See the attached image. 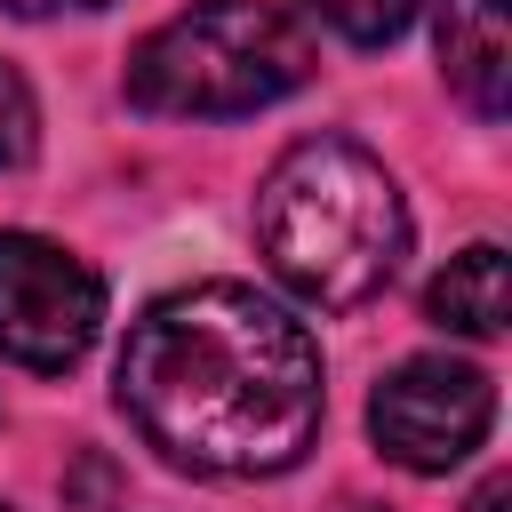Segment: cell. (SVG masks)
Wrapping results in <instances>:
<instances>
[{"mask_svg":"<svg viewBox=\"0 0 512 512\" xmlns=\"http://www.w3.org/2000/svg\"><path fill=\"white\" fill-rule=\"evenodd\" d=\"M120 408L184 472H288L320 432V344L272 296L200 280L144 304L128 328Z\"/></svg>","mask_w":512,"mask_h":512,"instance_id":"obj_1","label":"cell"},{"mask_svg":"<svg viewBox=\"0 0 512 512\" xmlns=\"http://www.w3.org/2000/svg\"><path fill=\"white\" fill-rule=\"evenodd\" d=\"M264 264L320 312L368 304L408 256V208L376 152L344 136H304L272 160L256 192Z\"/></svg>","mask_w":512,"mask_h":512,"instance_id":"obj_2","label":"cell"},{"mask_svg":"<svg viewBox=\"0 0 512 512\" xmlns=\"http://www.w3.org/2000/svg\"><path fill=\"white\" fill-rule=\"evenodd\" d=\"M312 80V32L272 0H200L136 40L128 104L160 120H232L264 112Z\"/></svg>","mask_w":512,"mask_h":512,"instance_id":"obj_3","label":"cell"},{"mask_svg":"<svg viewBox=\"0 0 512 512\" xmlns=\"http://www.w3.org/2000/svg\"><path fill=\"white\" fill-rule=\"evenodd\" d=\"M104 328V280L32 232H0V352L16 368H72Z\"/></svg>","mask_w":512,"mask_h":512,"instance_id":"obj_4","label":"cell"},{"mask_svg":"<svg viewBox=\"0 0 512 512\" xmlns=\"http://www.w3.org/2000/svg\"><path fill=\"white\" fill-rule=\"evenodd\" d=\"M368 424H376V448H384L392 464H408V472H448V464H464V456L488 440V424H496V384H488L472 360L424 352V360H400V368L376 384Z\"/></svg>","mask_w":512,"mask_h":512,"instance_id":"obj_5","label":"cell"},{"mask_svg":"<svg viewBox=\"0 0 512 512\" xmlns=\"http://www.w3.org/2000/svg\"><path fill=\"white\" fill-rule=\"evenodd\" d=\"M440 72H448V88L480 120H504V104H512V24H504V0H448L440 8Z\"/></svg>","mask_w":512,"mask_h":512,"instance_id":"obj_6","label":"cell"},{"mask_svg":"<svg viewBox=\"0 0 512 512\" xmlns=\"http://www.w3.org/2000/svg\"><path fill=\"white\" fill-rule=\"evenodd\" d=\"M424 312L456 336H504V248H464L448 256V272L424 288Z\"/></svg>","mask_w":512,"mask_h":512,"instance_id":"obj_7","label":"cell"},{"mask_svg":"<svg viewBox=\"0 0 512 512\" xmlns=\"http://www.w3.org/2000/svg\"><path fill=\"white\" fill-rule=\"evenodd\" d=\"M416 8H424V0H320V16H328L344 40H360V48H376V40H400Z\"/></svg>","mask_w":512,"mask_h":512,"instance_id":"obj_8","label":"cell"},{"mask_svg":"<svg viewBox=\"0 0 512 512\" xmlns=\"http://www.w3.org/2000/svg\"><path fill=\"white\" fill-rule=\"evenodd\" d=\"M32 144H40V104H32L24 72H16V64H0V168H24V160H32Z\"/></svg>","mask_w":512,"mask_h":512,"instance_id":"obj_9","label":"cell"},{"mask_svg":"<svg viewBox=\"0 0 512 512\" xmlns=\"http://www.w3.org/2000/svg\"><path fill=\"white\" fill-rule=\"evenodd\" d=\"M8 16H56V8H104V0H0Z\"/></svg>","mask_w":512,"mask_h":512,"instance_id":"obj_10","label":"cell"},{"mask_svg":"<svg viewBox=\"0 0 512 512\" xmlns=\"http://www.w3.org/2000/svg\"><path fill=\"white\" fill-rule=\"evenodd\" d=\"M504 504H512V488H504V480H488V488L472 496V512H504Z\"/></svg>","mask_w":512,"mask_h":512,"instance_id":"obj_11","label":"cell"},{"mask_svg":"<svg viewBox=\"0 0 512 512\" xmlns=\"http://www.w3.org/2000/svg\"><path fill=\"white\" fill-rule=\"evenodd\" d=\"M352 512H368V504H352Z\"/></svg>","mask_w":512,"mask_h":512,"instance_id":"obj_12","label":"cell"}]
</instances>
